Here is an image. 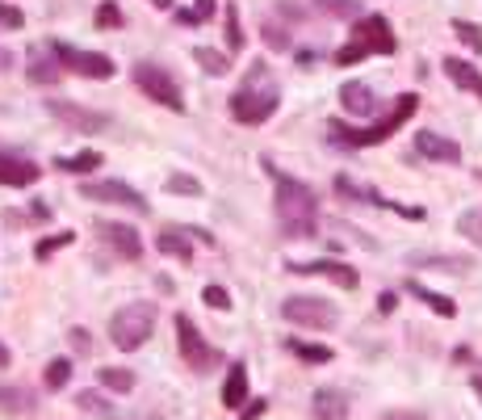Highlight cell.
Listing matches in <instances>:
<instances>
[{
    "mask_svg": "<svg viewBox=\"0 0 482 420\" xmlns=\"http://www.w3.org/2000/svg\"><path fill=\"white\" fill-rule=\"evenodd\" d=\"M269 172H273V185H277L273 202H277V223H281V231L294 239H311L319 231V197L311 194V185L277 172L273 164H269Z\"/></svg>",
    "mask_w": 482,
    "mask_h": 420,
    "instance_id": "1",
    "label": "cell"
},
{
    "mask_svg": "<svg viewBox=\"0 0 482 420\" xmlns=\"http://www.w3.org/2000/svg\"><path fill=\"white\" fill-rule=\"evenodd\" d=\"M415 110H420V97H415V93H403V97H395L390 113H382L378 122L361 126V130H353V126H345V122H328V135H331V143H340V147H378V143L390 139L403 122H411Z\"/></svg>",
    "mask_w": 482,
    "mask_h": 420,
    "instance_id": "2",
    "label": "cell"
},
{
    "mask_svg": "<svg viewBox=\"0 0 482 420\" xmlns=\"http://www.w3.org/2000/svg\"><path fill=\"white\" fill-rule=\"evenodd\" d=\"M399 51V38H395V29L386 21L382 13H370L361 17L357 26H353V38L336 51V63L348 68V63H357V59H370V55H395Z\"/></svg>",
    "mask_w": 482,
    "mask_h": 420,
    "instance_id": "3",
    "label": "cell"
},
{
    "mask_svg": "<svg viewBox=\"0 0 482 420\" xmlns=\"http://www.w3.org/2000/svg\"><path fill=\"white\" fill-rule=\"evenodd\" d=\"M152 332H155V307L152 303H126V307L110 320V340L122 353L143 349Z\"/></svg>",
    "mask_w": 482,
    "mask_h": 420,
    "instance_id": "4",
    "label": "cell"
},
{
    "mask_svg": "<svg viewBox=\"0 0 482 420\" xmlns=\"http://www.w3.org/2000/svg\"><path fill=\"white\" fill-rule=\"evenodd\" d=\"M261 76H264V71H256L252 84H244V88L231 97V118H235V122L261 126V122H269V118L277 113V101H281V97H277L273 84H264V88H261Z\"/></svg>",
    "mask_w": 482,
    "mask_h": 420,
    "instance_id": "5",
    "label": "cell"
},
{
    "mask_svg": "<svg viewBox=\"0 0 482 420\" xmlns=\"http://www.w3.org/2000/svg\"><path fill=\"white\" fill-rule=\"evenodd\" d=\"M281 315L298 328H315V332H328L340 323V307L328 303V298H315V294H294L281 303Z\"/></svg>",
    "mask_w": 482,
    "mask_h": 420,
    "instance_id": "6",
    "label": "cell"
},
{
    "mask_svg": "<svg viewBox=\"0 0 482 420\" xmlns=\"http://www.w3.org/2000/svg\"><path fill=\"white\" fill-rule=\"evenodd\" d=\"M177 345H180V357H185V365H189L193 374H210L214 365H222V353L210 349L206 340H202V332L193 328L189 315H177Z\"/></svg>",
    "mask_w": 482,
    "mask_h": 420,
    "instance_id": "7",
    "label": "cell"
},
{
    "mask_svg": "<svg viewBox=\"0 0 482 420\" xmlns=\"http://www.w3.org/2000/svg\"><path fill=\"white\" fill-rule=\"evenodd\" d=\"M135 84L147 93L152 101H160L164 110L172 113H185V97H180V84L168 76L164 68H155V63H135Z\"/></svg>",
    "mask_w": 482,
    "mask_h": 420,
    "instance_id": "8",
    "label": "cell"
},
{
    "mask_svg": "<svg viewBox=\"0 0 482 420\" xmlns=\"http://www.w3.org/2000/svg\"><path fill=\"white\" fill-rule=\"evenodd\" d=\"M80 197L84 202H110V206H130L135 214H147V197L130 189L126 181H88L80 185Z\"/></svg>",
    "mask_w": 482,
    "mask_h": 420,
    "instance_id": "9",
    "label": "cell"
},
{
    "mask_svg": "<svg viewBox=\"0 0 482 420\" xmlns=\"http://www.w3.org/2000/svg\"><path fill=\"white\" fill-rule=\"evenodd\" d=\"M55 59L63 68H71L76 76H88V80H113V59L96 55V51H76V46H59L55 42Z\"/></svg>",
    "mask_w": 482,
    "mask_h": 420,
    "instance_id": "10",
    "label": "cell"
},
{
    "mask_svg": "<svg viewBox=\"0 0 482 420\" xmlns=\"http://www.w3.org/2000/svg\"><path fill=\"white\" fill-rule=\"evenodd\" d=\"M46 113L51 118H59L63 126H71V130H80V135H93V130H105L110 126V113H96V110H84V105H76V101H46Z\"/></svg>",
    "mask_w": 482,
    "mask_h": 420,
    "instance_id": "11",
    "label": "cell"
},
{
    "mask_svg": "<svg viewBox=\"0 0 482 420\" xmlns=\"http://www.w3.org/2000/svg\"><path fill=\"white\" fill-rule=\"evenodd\" d=\"M336 194L348 197V202H365V206H382V210H395V214H407V219H424V210L415 206H403V202H390V197H382L378 189H370V185H357L353 177H336Z\"/></svg>",
    "mask_w": 482,
    "mask_h": 420,
    "instance_id": "12",
    "label": "cell"
},
{
    "mask_svg": "<svg viewBox=\"0 0 482 420\" xmlns=\"http://www.w3.org/2000/svg\"><path fill=\"white\" fill-rule=\"evenodd\" d=\"M289 273H303V278H328V281H336L340 290H357V269L353 265H345V261H298V265H289Z\"/></svg>",
    "mask_w": 482,
    "mask_h": 420,
    "instance_id": "13",
    "label": "cell"
},
{
    "mask_svg": "<svg viewBox=\"0 0 482 420\" xmlns=\"http://www.w3.org/2000/svg\"><path fill=\"white\" fill-rule=\"evenodd\" d=\"M93 231L105 244H110L118 256H126V261H138L143 256V239H138V231L135 227H126V223H110V219H96L93 223Z\"/></svg>",
    "mask_w": 482,
    "mask_h": 420,
    "instance_id": "14",
    "label": "cell"
},
{
    "mask_svg": "<svg viewBox=\"0 0 482 420\" xmlns=\"http://www.w3.org/2000/svg\"><path fill=\"white\" fill-rule=\"evenodd\" d=\"M415 152L436 160V164H461V147L449 135H436V130H420L415 135Z\"/></svg>",
    "mask_w": 482,
    "mask_h": 420,
    "instance_id": "15",
    "label": "cell"
},
{
    "mask_svg": "<svg viewBox=\"0 0 482 420\" xmlns=\"http://www.w3.org/2000/svg\"><path fill=\"white\" fill-rule=\"evenodd\" d=\"M42 177V168L34 160H21V155H9L0 152V185L9 189H21V185H34Z\"/></svg>",
    "mask_w": 482,
    "mask_h": 420,
    "instance_id": "16",
    "label": "cell"
},
{
    "mask_svg": "<svg viewBox=\"0 0 482 420\" xmlns=\"http://www.w3.org/2000/svg\"><path fill=\"white\" fill-rule=\"evenodd\" d=\"M407 265L411 269H441V273H466V269H474V261H470V256H457V252H411Z\"/></svg>",
    "mask_w": 482,
    "mask_h": 420,
    "instance_id": "17",
    "label": "cell"
},
{
    "mask_svg": "<svg viewBox=\"0 0 482 420\" xmlns=\"http://www.w3.org/2000/svg\"><path fill=\"white\" fill-rule=\"evenodd\" d=\"M311 416L315 420H348V395L336 387H319L311 399Z\"/></svg>",
    "mask_w": 482,
    "mask_h": 420,
    "instance_id": "18",
    "label": "cell"
},
{
    "mask_svg": "<svg viewBox=\"0 0 482 420\" xmlns=\"http://www.w3.org/2000/svg\"><path fill=\"white\" fill-rule=\"evenodd\" d=\"M445 68V76L457 84V88H466V93H474V97L482 101V71L474 68V63H466V59H457V55H449L441 63Z\"/></svg>",
    "mask_w": 482,
    "mask_h": 420,
    "instance_id": "19",
    "label": "cell"
},
{
    "mask_svg": "<svg viewBox=\"0 0 482 420\" xmlns=\"http://www.w3.org/2000/svg\"><path fill=\"white\" fill-rule=\"evenodd\" d=\"M222 404L231 407V412L248 404V365H244V362H231V370H227V382H222Z\"/></svg>",
    "mask_w": 482,
    "mask_h": 420,
    "instance_id": "20",
    "label": "cell"
},
{
    "mask_svg": "<svg viewBox=\"0 0 482 420\" xmlns=\"http://www.w3.org/2000/svg\"><path fill=\"white\" fill-rule=\"evenodd\" d=\"M340 105H345L348 113H373V88L370 84H361V80H348V84H340Z\"/></svg>",
    "mask_w": 482,
    "mask_h": 420,
    "instance_id": "21",
    "label": "cell"
},
{
    "mask_svg": "<svg viewBox=\"0 0 482 420\" xmlns=\"http://www.w3.org/2000/svg\"><path fill=\"white\" fill-rule=\"evenodd\" d=\"M155 248H160V256L193 261V239H189V231H160V236H155Z\"/></svg>",
    "mask_w": 482,
    "mask_h": 420,
    "instance_id": "22",
    "label": "cell"
},
{
    "mask_svg": "<svg viewBox=\"0 0 482 420\" xmlns=\"http://www.w3.org/2000/svg\"><path fill=\"white\" fill-rule=\"evenodd\" d=\"M101 164H105V155L93 152V147H88V152H80V155H59V160H55L59 172H71V177H88V172H93V168H101Z\"/></svg>",
    "mask_w": 482,
    "mask_h": 420,
    "instance_id": "23",
    "label": "cell"
},
{
    "mask_svg": "<svg viewBox=\"0 0 482 420\" xmlns=\"http://www.w3.org/2000/svg\"><path fill=\"white\" fill-rule=\"evenodd\" d=\"M0 412L26 416V412H34V395H29L26 387H0Z\"/></svg>",
    "mask_w": 482,
    "mask_h": 420,
    "instance_id": "24",
    "label": "cell"
},
{
    "mask_svg": "<svg viewBox=\"0 0 482 420\" xmlns=\"http://www.w3.org/2000/svg\"><path fill=\"white\" fill-rule=\"evenodd\" d=\"M407 294L424 298L428 307L436 311V315H445V320H453V315H457V303H453V298H445V294H436V290H428V286H420V281H407Z\"/></svg>",
    "mask_w": 482,
    "mask_h": 420,
    "instance_id": "25",
    "label": "cell"
},
{
    "mask_svg": "<svg viewBox=\"0 0 482 420\" xmlns=\"http://www.w3.org/2000/svg\"><path fill=\"white\" fill-rule=\"evenodd\" d=\"M96 378H101V387H110V391H118V395L135 391V374H130V370H122V365H101V370H96Z\"/></svg>",
    "mask_w": 482,
    "mask_h": 420,
    "instance_id": "26",
    "label": "cell"
},
{
    "mask_svg": "<svg viewBox=\"0 0 482 420\" xmlns=\"http://www.w3.org/2000/svg\"><path fill=\"white\" fill-rule=\"evenodd\" d=\"M286 349L294 353V357L311 362V365H328V362H331V349H328V345H306V340H294V336H289Z\"/></svg>",
    "mask_w": 482,
    "mask_h": 420,
    "instance_id": "27",
    "label": "cell"
},
{
    "mask_svg": "<svg viewBox=\"0 0 482 420\" xmlns=\"http://www.w3.org/2000/svg\"><path fill=\"white\" fill-rule=\"evenodd\" d=\"M193 59L210 71V76H227L231 71V55H222V51H210V46H193Z\"/></svg>",
    "mask_w": 482,
    "mask_h": 420,
    "instance_id": "28",
    "label": "cell"
},
{
    "mask_svg": "<svg viewBox=\"0 0 482 420\" xmlns=\"http://www.w3.org/2000/svg\"><path fill=\"white\" fill-rule=\"evenodd\" d=\"M457 231L474 244V248H482V206H474V210H466L461 219H457Z\"/></svg>",
    "mask_w": 482,
    "mask_h": 420,
    "instance_id": "29",
    "label": "cell"
},
{
    "mask_svg": "<svg viewBox=\"0 0 482 420\" xmlns=\"http://www.w3.org/2000/svg\"><path fill=\"white\" fill-rule=\"evenodd\" d=\"M319 9L331 17H345V21H361V0H319Z\"/></svg>",
    "mask_w": 482,
    "mask_h": 420,
    "instance_id": "30",
    "label": "cell"
},
{
    "mask_svg": "<svg viewBox=\"0 0 482 420\" xmlns=\"http://www.w3.org/2000/svg\"><path fill=\"white\" fill-rule=\"evenodd\" d=\"M46 387H51V391H59V387H68L71 382V362L68 357H55V362H46Z\"/></svg>",
    "mask_w": 482,
    "mask_h": 420,
    "instance_id": "31",
    "label": "cell"
},
{
    "mask_svg": "<svg viewBox=\"0 0 482 420\" xmlns=\"http://www.w3.org/2000/svg\"><path fill=\"white\" fill-rule=\"evenodd\" d=\"M244 51V29H239V9L227 0V55Z\"/></svg>",
    "mask_w": 482,
    "mask_h": 420,
    "instance_id": "32",
    "label": "cell"
},
{
    "mask_svg": "<svg viewBox=\"0 0 482 420\" xmlns=\"http://www.w3.org/2000/svg\"><path fill=\"white\" fill-rule=\"evenodd\" d=\"M453 34L466 42L474 55H482V26H474V21H461V17H457V21H453Z\"/></svg>",
    "mask_w": 482,
    "mask_h": 420,
    "instance_id": "33",
    "label": "cell"
},
{
    "mask_svg": "<svg viewBox=\"0 0 482 420\" xmlns=\"http://www.w3.org/2000/svg\"><path fill=\"white\" fill-rule=\"evenodd\" d=\"M71 239H76V236H71V231H59V236H46V239H42V244H38V248H34V256H38V261H51V256H55L59 248H68Z\"/></svg>",
    "mask_w": 482,
    "mask_h": 420,
    "instance_id": "34",
    "label": "cell"
},
{
    "mask_svg": "<svg viewBox=\"0 0 482 420\" xmlns=\"http://www.w3.org/2000/svg\"><path fill=\"white\" fill-rule=\"evenodd\" d=\"M59 71H63V68H59V59H55V63L38 59V63H29V68H26V76H29V80H38V84H51V80H59Z\"/></svg>",
    "mask_w": 482,
    "mask_h": 420,
    "instance_id": "35",
    "label": "cell"
},
{
    "mask_svg": "<svg viewBox=\"0 0 482 420\" xmlns=\"http://www.w3.org/2000/svg\"><path fill=\"white\" fill-rule=\"evenodd\" d=\"M21 26H26L21 9H17V4H9V0H0V29H21Z\"/></svg>",
    "mask_w": 482,
    "mask_h": 420,
    "instance_id": "36",
    "label": "cell"
},
{
    "mask_svg": "<svg viewBox=\"0 0 482 420\" xmlns=\"http://www.w3.org/2000/svg\"><path fill=\"white\" fill-rule=\"evenodd\" d=\"M96 26H101V29H118V26H122V13H118V4H113V0H105V4L96 9Z\"/></svg>",
    "mask_w": 482,
    "mask_h": 420,
    "instance_id": "37",
    "label": "cell"
},
{
    "mask_svg": "<svg viewBox=\"0 0 482 420\" xmlns=\"http://www.w3.org/2000/svg\"><path fill=\"white\" fill-rule=\"evenodd\" d=\"M202 303L214 307V311H227V307H231V294L222 290V286H206V290H202Z\"/></svg>",
    "mask_w": 482,
    "mask_h": 420,
    "instance_id": "38",
    "label": "cell"
},
{
    "mask_svg": "<svg viewBox=\"0 0 482 420\" xmlns=\"http://www.w3.org/2000/svg\"><path fill=\"white\" fill-rule=\"evenodd\" d=\"M168 189H172V194H189V197H197L202 194V181H193V177H168Z\"/></svg>",
    "mask_w": 482,
    "mask_h": 420,
    "instance_id": "39",
    "label": "cell"
},
{
    "mask_svg": "<svg viewBox=\"0 0 482 420\" xmlns=\"http://www.w3.org/2000/svg\"><path fill=\"white\" fill-rule=\"evenodd\" d=\"M76 404H80L84 412H96V416H105V412H110V407H105V399H101V395H93V391H80V395H76Z\"/></svg>",
    "mask_w": 482,
    "mask_h": 420,
    "instance_id": "40",
    "label": "cell"
},
{
    "mask_svg": "<svg viewBox=\"0 0 482 420\" xmlns=\"http://www.w3.org/2000/svg\"><path fill=\"white\" fill-rule=\"evenodd\" d=\"M269 412V399H248V407L239 412V420H261Z\"/></svg>",
    "mask_w": 482,
    "mask_h": 420,
    "instance_id": "41",
    "label": "cell"
},
{
    "mask_svg": "<svg viewBox=\"0 0 482 420\" xmlns=\"http://www.w3.org/2000/svg\"><path fill=\"white\" fill-rule=\"evenodd\" d=\"M71 349H76V353H88V349H93V340H88V332H84V328H71Z\"/></svg>",
    "mask_w": 482,
    "mask_h": 420,
    "instance_id": "42",
    "label": "cell"
},
{
    "mask_svg": "<svg viewBox=\"0 0 482 420\" xmlns=\"http://www.w3.org/2000/svg\"><path fill=\"white\" fill-rule=\"evenodd\" d=\"M264 38H269V46H277V51H286V46H289V38L277 26H264Z\"/></svg>",
    "mask_w": 482,
    "mask_h": 420,
    "instance_id": "43",
    "label": "cell"
},
{
    "mask_svg": "<svg viewBox=\"0 0 482 420\" xmlns=\"http://www.w3.org/2000/svg\"><path fill=\"white\" fill-rule=\"evenodd\" d=\"M214 9H219V0H197V9H193V13H197V21H210Z\"/></svg>",
    "mask_w": 482,
    "mask_h": 420,
    "instance_id": "44",
    "label": "cell"
},
{
    "mask_svg": "<svg viewBox=\"0 0 482 420\" xmlns=\"http://www.w3.org/2000/svg\"><path fill=\"white\" fill-rule=\"evenodd\" d=\"M395 307H399V294H395V290H386L382 298H378V311H382V315H390Z\"/></svg>",
    "mask_w": 482,
    "mask_h": 420,
    "instance_id": "45",
    "label": "cell"
},
{
    "mask_svg": "<svg viewBox=\"0 0 482 420\" xmlns=\"http://www.w3.org/2000/svg\"><path fill=\"white\" fill-rule=\"evenodd\" d=\"M378 420H424V412H386V416H378Z\"/></svg>",
    "mask_w": 482,
    "mask_h": 420,
    "instance_id": "46",
    "label": "cell"
},
{
    "mask_svg": "<svg viewBox=\"0 0 482 420\" xmlns=\"http://www.w3.org/2000/svg\"><path fill=\"white\" fill-rule=\"evenodd\" d=\"M13 68V51H9V46H0V71H9Z\"/></svg>",
    "mask_w": 482,
    "mask_h": 420,
    "instance_id": "47",
    "label": "cell"
},
{
    "mask_svg": "<svg viewBox=\"0 0 482 420\" xmlns=\"http://www.w3.org/2000/svg\"><path fill=\"white\" fill-rule=\"evenodd\" d=\"M470 387H474V395H478V399H482V374H474V378H470Z\"/></svg>",
    "mask_w": 482,
    "mask_h": 420,
    "instance_id": "48",
    "label": "cell"
},
{
    "mask_svg": "<svg viewBox=\"0 0 482 420\" xmlns=\"http://www.w3.org/2000/svg\"><path fill=\"white\" fill-rule=\"evenodd\" d=\"M155 9H172V0H152Z\"/></svg>",
    "mask_w": 482,
    "mask_h": 420,
    "instance_id": "49",
    "label": "cell"
},
{
    "mask_svg": "<svg viewBox=\"0 0 482 420\" xmlns=\"http://www.w3.org/2000/svg\"><path fill=\"white\" fill-rule=\"evenodd\" d=\"M0 365H9V349L4 345H0Z\"/></svg>",
    "mask_w": 482,
    "mask_h": 420,
    "instance_id": "50",
    "label": "cell"
}]
</instances>
